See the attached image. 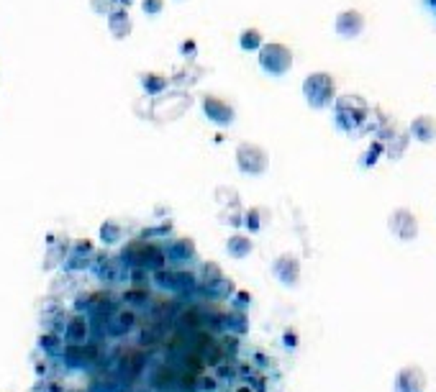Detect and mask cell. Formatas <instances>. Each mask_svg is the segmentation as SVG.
<instances>
[{
	"mask_svg": "<svg viewBox=\"0 0 436 392\" xmlns=\"http://www.w3.org/2000/svg\"><path fill=\"white\" fill-rule=\"evenodd\" d=\"M367 116H370V108L359 95H341L334 100V118L344 133H357L367 123Z\"/></svg>",
	"mask_w": 436,
	"mask_h": 392,
	"instance_id": "1",
	"label": "cell"
},
{
	"mask_svg": "<svg viewBox=\"0 0 436 392\" xmlns=\"http://www.w3.org/2000/svg\"><path fill=\"white\" fill-rule=\"evenodd\" d=\"M303 95L310 108H329L337 100V82L329 72H313L303 82Z\"/></svg>",
	"mask_w": 436,
	"mask_h": 392,
	"instance_id": "2",
	"label": "cell"
},
{
	"mask_svg": "<svg viewBox=\"0 0 436 392\" xmlns=\"http://www.w3.org/2000/svg\"><path fill=\"white\" fill-rule=\"evenodd\" d=\"M260 67L272 78L288 75L293 67V51L285 44H262L260 47Z\"/></svg>",
	"mask_w": 436,
	"mask_h": 392,
	"instance_id": "3",
	"label": "cell"
},
{
	"mask_svg": "<svg viewBox=\"0 0 436 392\" xmlns=\"http://www.w3.org/2000/svg\"><path fill=\"white\" fill-rule=\"evenodd\" d=\"M267 164H270V157L267 152L257 144H239L236 147V167H239L241 175H249V177H257V175H265L267 172Z\"/></svg>",
	"mask_w": 436,
	"mask_h": 392,
	"instance_id": "4",
	"label": "cell"
},
{
	"mask_svg": "<svg viewBox=\"0 0 436 392\" xmlns=\"http://www.w3.org/2000/svg\"><path fill=\"white\" fill-rule=\"evenodd\" d=\"M272 274L280 285L296 288L298 280H301V259H298L296 254H280V257L272 262Z\"/></svg>",
	"mask_w": 436,
	"mask_h": 392,
	"instance_id": "5",
	"label": "cell"
},
{
	"mask_svg": "<svg viewBox=\"0 0 436 392\" xmlns=\"http://www.w3.org/2000/svg\"><path fill=\"white\" fill-rule=\"evenodd\" d=\"M203 113L205 118L216 123V126H231L234 118H236V113L234 108L226 100L216 98V95H203Z\"/></svg>",
	"mask_w": 436,
	"mask_h": 392,
	"instance_id": "6",
	"label": "cell"
},
{
	"mask_svg": "<svg viewBox=\"0 0 436 392\" xmlns=\"http://www.w3.org/2000/svg\"><path fill=\"white\" fill-rule=\"evenodd\" d=\"M387 226H390L393 236H398L401 241H413V238L418 236V223H416V216L408 208L393 210V216H390V223Z\"/></svg>",
	"mask_w": 436,
	"mask_h": 392,
	"instance_id": "7",
	"label": "cell"
},
{
	"mask_svg": "<svg viewBox=\"0 0 436 392\" xmlns=\"http://www.w3.org/2000/svg\"><path fill=\"white\" fill-rule=\"evenodd\" d=\"M423 387H426V374L416 365L403 367L395 377V392H423Z\"/></svg>",
	"mask_w": 436,
	"mask_h": 392,
	"instance_id": "8",
	"label": "cell"
},
{
	"mask_svg": "<svg viewBox=\"0 0 436 392\" xmlns=\"http://www.w3.org/2000/svg\"><path fill=\"white\" fill-rule=\"evenodd\" d=\"M337 34L344 36V39H354V36H359L362 31H365V16L359 13V11H341V13L337 16Z\"/></svg>",
	"mask_w": 436,
	"mask_h": 392,
	"instance_id": "9",
	"label": "cell"
},
{
	"mask_svg": "<svg viewBox=\"0 0 436 392\" xmlns=\"http://www.w3.org/2000/svg\"><path fill=\"white\" fill-rule=\"evenodd\" d=\"M152 249H155V244H149L144 238H134V241H128L126 249H123V259H126V264L131 267V269H144Z\"/></svg>",
	"mask_w": 436,
	"mask_h": 392,
	"instance_id": "10",
	"label": "cell"
},
{
	"mask_svg": "<svg viewBox=\"0 0 436 392\" xmlns=\"http://www.w3.org/2000/svg\"><path fill=\"white\" fill-rule=\"evenodd\" d=\"M144 365H147V357H144V351L141 349H126L121 354V372H123V377L126 379L139 377Z\"/></svg>",
	"mask_w": 436,
	"mask_h": 392,
	"instance_id": "11",
	"label": "cell"
},
{
	"mask_svg": "<svg viewBox=\"0 0 436 392\" xmlns=\"http://www.w3.org/2000/svg\"><path fill=\"white\" fill-rule=\"evenodd\" d=\"M411 136L423 144H434L436 141V118L434 116H418L411 123Z\"/></svg>",
	"mask_w": 436,
	"mask_h": 392,
	"instance_id": "12",
	"label": "cell"
},
{
	"mask_svg": "<svg viewBox=\"0 0 436 392\" xmlns=\"http://www.w3.org/2000/svg\"><path fill=\"white\" fill-rule=\"evenodd\" d=\"M108 28H111V34L116 39H126L131 34V18H128V11L126 8H113L111 13H108Z\"/></svg>",
	"mask_w": 436,
	"mask_h": 392,
	"instance_id": "13",
	"label": "cell"
},
{
	"mask_svg": "<svg viewBox=\"0 0 436 392\" xmlns=\"http://www.w3.org/2000/svg\"><path fill=\"white\" fill-rule=\"evenodd\" d=\"M254 252V241L244 233H234L229 241H226V254L231 257V259H246L249 254Z\"/></svg>",
	"mask_w": 436,
	"mask_h": 392,
	"instance_id": "14",
	"label": "cell"
},
{
	"mask_svg": "<svg viewBox=\"0 0 436 392\" xmlns=\"http://www.w3.org/2000/svg\"><path fill=\"white\" fill-rule=\"evenodd\" d=\"M167 257L172 262L195 259V244H193V238H175V241L167 246Z\"/></svg>",
	"mask_w": 436,
	"mask_h": 392,
	"instance_id": "15",
	"label": "cell"
},
{
	"mask_svg": "<svg viewBox=\"0 0 436 392\" xmlns=\"http://www.w3.org/2000/svg\"><path fill=\"white\" fill-rule=\"evenodd\" d=\"M87 308H90V313L98 318V321H103V318H111L113 313H116V302L108 298V295H92L90 302H87Z\"/></svg>",
	"mask_w": 436,
	"mask_h": 392,
	"instance_id": "16",
	"label": "cell"
},
{
	"mask_svg": "<svg viewBox=\"0 0 436 392\" xmlns=\"http://www.w3.org/2000/svg\"><path fill=\"white\" fill-rule=\"evenodd\" d=\"M64 338L70 343H83L87 338V321L83 315H75L70 323H67V331H64Z\"/></svg>",
	"mask_w": 436,
	"mask_h": 392,
	"instance_id": "17",
	"label": "cell"
},
{
	"mask_svg": "<svg viewBox=\"0 0 436 392\" xmlns=\"http://www.w3.org/2000/svg\"><path fill=\"white\" fill-rule=\"evenodd\" d=\"M62 357H64V362H67V367H72V369L87 365V362H85L83 343H67V346L62 349Z\"/></svg>",
	"mask_w": 436,
	"mask_h": 392,
	"instance_id": "18",
	"label": "cell"
},
{
	"mask_svg": "<svg viewBox=\"0 0 436 392\" xmlns=\"http://www.w3.org/2000/svg\"><path fill=\"white\" fill-rule=\"evenodd\" d=\"M152 385L159 387V390H167V387L177 385V372L167 365L159 367V369L155 372V377H152Z\"/></svg>",
	"mask_w": 436,
	"mask_h": 392,
	"instance_id": "19",
	"label": "cell"
},
{
	"mask_svg": "<svg viewBox=\"0 0 436 392\" xmlns=\"http://www.w3.org/2000/svg\"><path fill=\"white\" fill-rule=\"evenodd\" d=\"M226 329L231 331L234 336H239V333H244V331H249V323H246V315L244 310H234V313H229L224 318Z\"/></svg>",
	"mask_w": 436,
	"mask_h": 392,
	"instance_id": "20",
	"label": "cell"
},
{
	"mask_svg": "<svg viewBox=\"0 0 436 392\" xmlns=\"http://www.w3.org/2000/svg\"><path fill=\"white\" fill-rule=\"evenodd\" d=\"M141 85H144V90L157 95V92H162L167 87V78L159 75V72H147V75H141Z\"/></svg>",
	"mask_w": 436,
	"mask_h": 392,
	"instance_id": "21",
	"label": "cell"
},
{
	"mask_svg": "<svg viewBox=\"0 0 436 392\" xmlns=\"http://www.w3.org/2000/svg\"><path fill=\"white\" fill-rule=\"evenodd\" d=\"M239 44L244 51H254L262 47V31L260 28H244L239 36Z\"/></svg>",
	"mask_w": 436,
	"mask_h": 392,
	"instance_id": "22",
	"label": "cell"
},
{
	"mask_svg": "<svg viewBox=\"0 0 436 392\" xmlns=\"http://www.w3.org/2000/svg\"><path fill=\"white\" fill-rule=\"evenodd\" d=\"M265 218H267V210L265 208H249L244 213V223L249 231H262L265 228Z\"/></svg>",
	"mask_w": 436,
	"mask_h": 392,
	"instance_id": "23",
	"label": "cell"
},
{
	"mask_svg": "<svg viewBox=\"0 0 436 392\" xmlns=\"http://www.w3.org/2000/svg\"><path fill=\"white\" fill-rule=\"evenodd\" d=\"M195 288V277L190 272H172V290L177 293H190Z\"/></svg>",
	"mask_w": 436,
	"mask_h": 392,
	"instance_id": "24",
	"label": "cell"
},
{
	"mask_svg": "<svg viewBox=\"0 0 436 392\" xmlns=\"http://www.w3.org/2000/svg\"><path fill=\"white\" fill-rule=\"evenodd\" d=\"M123 231H121V226L116 221H106V223L100 226V238H103V244H116L121 241Z\"/></svg>",
	"mask_w": 436,
	"mask_h": 392,
	"instance_id": "25",
	"label": "cell"
},
{
	"mask_svg": "<svg viewBox=\"0 0 436 392\" xmlns=\"http://www.w3.org/2000/svg\"><path fill=\"white\" fill-rule=\"evenodd\" d=\"M123 300H126L128 305H144V302L149 300V293L147 290H141V288H131V290H126Z\"/></svg>",
	"mask_w": 436,
	"mask_h": 392,
	"instance_id": "26",
	"label": "cell"
},
{
	"mask_svg": "<svg viewBox=\"0 0 436 392\" xmlns=\"http://www.w3.org/2000/svg\"><path fill=\"white\" fill-rule=\"evenodd\" d=\"M39 346H42L44 351H49V354H59V351H62V343H59V338L52 336V333H47V336L39 338Z\"/></svg>",
	"mask_w": 436,
	"mask_h": 392,
	"instance_id": "27",
	"label": "cell"
},
{
	"mask_svg": "<svg viewBox=\"0 0 436 392\" xmlns=\"http://www.w3.org/2000/svg\"><path fill=\"white\" fill-rule=\"evenodd\" d=\"M134 321H136V315L134 313H126V310H123V313H119V318H116V323H119V326H116V333H121V331H128L131 329V326H134Z\"/></svg>",
	"mask_w": 436,
	"mask_h": 392,
	"instance_id": "28",
	"label": "cell"
},
{
	"mask_svg": "<svg viewBox=\"0 0 436 392\" xmlns=\"http://www.w3.org/2000/svg\"><path fill=\"white\" fill-rule=\"evenodd\" d=\"M385 152V147H382V141H375L373 147L367 149V154H365V167H370V164H375L377 161V157Z\"/></svg>",
	"mask_w": 436,
	"mask_h": 392,
	"instance_id": "29",
	"label": "cell"
},
{
	"mask_svg": "<svg viewBox=\"0 0 436 392\" xmlns=\"http://www.w3.org/2000/svg\"><path fill=\"white\" fill-rule=\"evenodd\" d=\"M141 8H144V13H147V16H157V13H162L164 0H144V3H141Z\"/></svg>",
	"mask_w": 436,
	"mask_h": 392,
	"instance_id": "30",
	"label": "cell"
},
{
	"mask_svg": "<svg viewBox=\"0 0 436 392\" xmlns=\"http://www.w3.org/2000/svg\"><path fill=\"white\" fill-rule=\"evenodd\" d=\"M90 8L98 16H108L113 11V3H111V0H90Z\"/></svg>",
	"mask_w": 436,
	"mask_h": 392,
	"instance_id": "31",
	"label": "cell"
},
{
	"mask_svg": "<svg viewBox=\"0 0 436 392\" xmlns=\"http://www.w3.org/2000/svg\"><path fill=\"white\" fill-rule=\"evenodd\" d=\"M239 349V336H224V341H221V351L224 354H234V351Z\"/></svg>",
	"mask_w": 436,
	"mask_h": 392,
	"instance_id": "32",
	"label": "cell"
},
{
	"mask_svg": "<svg viewBox=\"0 0 436 392\" xmlns=\"http://www.w3.org/2000/svg\"><path fill=\"white\" fill-rule=\"evenodd\" d=\"M180 323H183V329H198L200 315H198V310H190V313H185L183 318H180Z\"/></svg>",
	"mask_w": 436,
	"mask_h": 392,
	"instance_id": "33",
	"label": "cell"
},
{
	"mask_svg": "<svg viewBox=\"0 0 436 392\" xmlns=\"http://www.w3.org/2000/svg\"><path fill=\"white\" fill-rule=\"evenodd\" d=\"M155 280L159 288H172V272H167V269H157Z\"/></svg>",
	"mask_w": 436,
	"mask_h": 392,
	"instance_id": "34",
	"label": "cell"
},
{
	"mask_svg": "<svg viewBox=\"0 0 436 392\" xmlns=\"http://www.w3.org/2000/svg\"><path fill=\"white\" fill-rule=\"evenodd\" d=\"M157 336H159V329H144V333H141V341L152 343V341H157Z\"/></svg>",
	"mask_w": 436,
	"mask_h": 392,
	"instance_id": "35",
	"label": "cell"
},
{
	"mask_svg": "<svg viewBox=\"0 0 436 392\" xmlns=\"http://www.w3.org/2000/svg\"><path fill=\"white\" fill-rule=\"evenodd\" d=\"M423 6L429 8L431 13H434V16H436V0H423Z\"/></svg>",
	"mask_w": 436,
	"mask_h": 392,
	"instance_id": "36",
	"label": "cell"
},
{
	"mask_svg": "<svg viewBox=\"0 0 436 392\" xmlns=\"http://www.w3.org/2000/svg\"><path fill=\"white\" fill-rule=\"evenodd\" d=\"M216 387V379H203V390H213Z\"/></svg>",
	"mask_w": 436,
	"mask_h": 392,
	"instance_id": "37",
	"label": "cell"
},
{
	"mask_svg": "<svg viewBox=\"0 0 436 392\" xmlns=\"http://www.w3.org/2000/svg\"><path fill=\"white\" fill-rule=\"evenodd\" d=\"M111 3H116V6H119V8H126L128 3H131V0H111Z\"/></svg>",
	"mask_w": 436,
	"mask_h": 392,
	"instance_id": "38",
	"label": "cell"
},
{
	"mask_svg": "<svg viewBox=\"0 0 436 392\" xmlns=\"http://www.w3.org/2000/svg\"><path fill=\"white\" fill-rule=\"evenodd\" d=\"M49 390H52V392H62V387H59V382H52Z\"/></svg>",
	"mask_w": 436,
	"mask_h": 392,
	"instance_id": "39",
	"label": "cell"
},
{
	"mask_svg": "<svg viewBox=\"0 0 436 392\" xmlns=\"http://www.w3.org/2000/svg\"><path fill=\"white\" fill-rule=\"evenodd\" d=\"M236 392H252V387H249V385H244V387H239V390H236Z\"/></svg>",
	"mask_w": 436,
	"mask_h": 392,
	"instance_id": "40",
	"label": "cell"
},
{
	"mask_svg": "<svg viewBox=\"0 0 436 392\" xmlns=\"http://www.w3.org/2000/svg\"><path fill=\"white\" fill-rule=\"evenodd\" d=\"M78 392H80V390H78Z\"/></svg>",
	"mask_w": 436,
	"mask_h": 392,
	"instance_id": "41",
	"label": "cell"
}]
</instances>
